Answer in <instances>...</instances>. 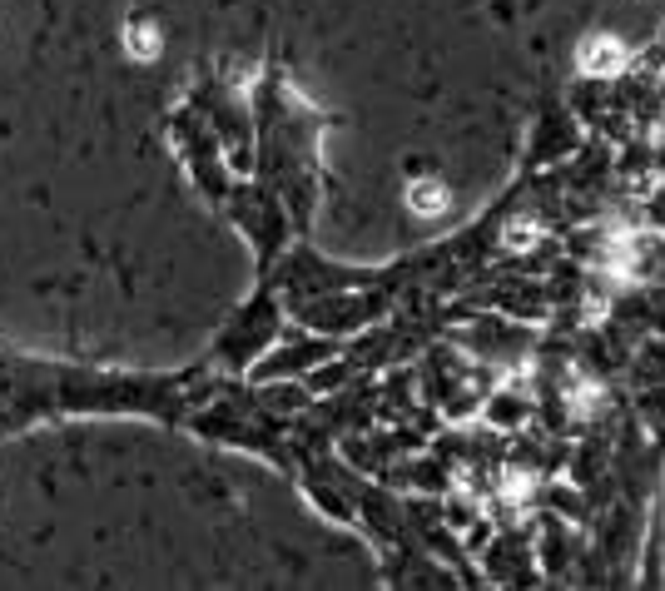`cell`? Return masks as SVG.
Returning <instances> with one entry per match:
<instances>
[{"instance_id":"cell-1","label":"cell","mask_w":665,"mask_h":591,"mask_svg":"<svg viewBox=\"0 0 665 591\" xmlns=\"http://www.w3.org/2000/svg\"><path fill=\"white\" fill-rule=\"evenodd\" d=\"M125 45H130L134 60H149V55H159V35H154L149 25H130V40H125Z\"/></svg>"},{"instance_id":"cell-2","label":"cell","mask_w":665,"mask_h":591,"mask_svg":"<svg viewBox=\"0 0 665 591\" xmlns=\"http://www.w3.org/2000/svg\"><path fill=\"white\" fill-rule=\"evenodd\" d=\"M586 60H591V70H606V60H616V45H606V40H596V45L586 50Z\"/></svg>"}]
</instances>
